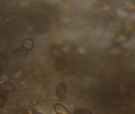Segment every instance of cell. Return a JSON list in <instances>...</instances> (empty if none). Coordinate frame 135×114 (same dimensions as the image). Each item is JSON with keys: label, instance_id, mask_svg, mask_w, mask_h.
Listing matches in <instances>:
<instances>
[{"label": "cell", "instance_id": "obj_1", "mask_svg": "<svg viewBox=\"0 0 135 114\" xmlns=\"http://www.w3.org/2000/svg\"><path fill=\"white\" fill-rule=\"evenodd\" d=\"M131 35V33L130 30H125L115 36V37L114 38V42L118 44H123L130 40Z\"/></svg>", "mask_w": 135, "mask_h": 114}, {"label": "cell", "instance_id": "obj_2", "mask_svg": "<svg viewBox=\"0 0 135 114\" xmlns=\"http://www.w3.org/2000/svg\"><path fill=\"white\" fill-rule=\"evenodd\" d=\"M67 92V86L64 82L60 83L55 89V95L58 98L62 99L65 97Z\"/></svg>", "mask_w": 135, "mask_h": 114}, {"label": "cell", "instance_id": "obj_3", "mask_svg": "<svg viewBox=\"0 0 135 114\" xmlns=\"http://www.w3.org/2000/svg\"><path fill=\"white\" fill-rule=\"evenodd\" d=\"M9 67L8 56L4 52H0V73L4 72Z\"/></svg>", "mask_w": 135, "mask_h": 114}, {"label": "cell", "instance_id": "obj_4", "mask_svg": "<svg viewBox=\"0 0 135 114\" xmlns=\"http://www.w3.org/2000/svg\"><path fill=\"white\" fill-rule=\"evenodd\" d=\"M28 49H27L24 46H21V47H18L17 48H15L12 53L13 56H17V57H23L25 56H26L28 53Z\"/></svg>", "mask_w": 135, "mask_h": 114}, {"label": "cell", "instance_id": "obj_5", "mask_svg": "<svg viewBox=\"0 0 135 114\" xmlns=\"http://www.w3.org/2000/svg\"><path fill=\"white\" fill-rule=\"evenodd\" d=\"M0 89L2 91H5L6 93H13L15 90V86L9 82H5L0 84Z\"/></svg>", "mask_w": 135, "mask_h": 114}, {"label": "cell", "instance_id": "obj_6", "mask_svg": "<svg viewBox=\"0 0 135 114\" xmlns=\"http://www.w3.org/2000/svg\"><path fill=\"white\" fill-rule=\"evenodd\" d=\"M54 110L55 113L60 114H70V112L62 104L56 103L54 105Z\"/></svg>", "mask_w": 135, "mask_h": 114}, {"label": "cell", "instance_id": "obj_7", "mask_svg": "<svg viewBox=\"0 0 135 114\" xmlns=\"http://www.w3.org/2000/svg\"><path fill=\"white\" fill-rule=\"evenodd\" d=\"M123 8L127 10V11H130V12L135 11V5L131 1H127V0L124 1L123 3Z\"/></svg>", "mask_w": 135, "mask_h": 114}, {"label": "cell", "instance_id": "obj_8", "mask_svg": "<svg viewBox=\"0 0 135 114\" xmlns=\"http://www.w3.org/2000/svg\"><path fill=\"white\" fill-rule=\"evenodd\" d=\"M22 46L25 47L28 50H32L33 48V47H34V42L31 39H25L22 42Z\"/></svg>", "mask_w": 135, "mask_h": 114}, {"label": "cell", "instance_id": "obj_9", "mask_svg": "<svg viewBox=\"0 0 135 114\" xmlns=\"http://www.w3.org/2000/svg\"><path fill=\"white\" fill-rule=\"evenodd\" d=\"M8 93L5 92V91H2V93H0V107L3 106L6 101H7V98H8Z\"/></svg>", "mask_w": 135, "mask_h": 114}, {"label": "cell", "instance_id": "obj_10", "mask_svg": "<svg viewBox=\"0 0 135 114\" xmlns=\"http://www.w3.org/2000/svg\"><path fill=\"white\" fill-rule=\"evenodd\" d=\"M92 113V112L90 110H85V109H78L74 111V113Z\"/></svg>", "mask_w": 135, "mask_h": 114}, {"label": "cell", "instance_id": "obj_11", "mask_svg": "<svg viewBox=\"0 0 135 114\" xmlns=\"http://www.w3.org/2000/svg\"><path fill=\"white\" fill-rule=\"evenodd\" d=\"M0 90H1V89H0Z\"/></svg>", "mask_w": 135, "mask_h": 114}]
</instances>
